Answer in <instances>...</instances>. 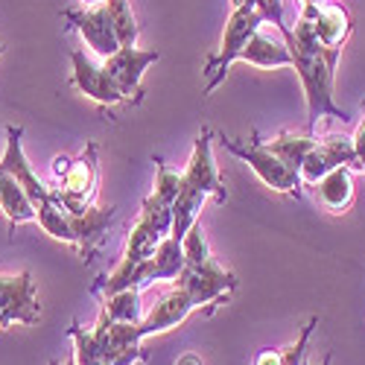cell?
<instances>
[{
  "label": "cell",
  "instance_id": "1",
  "mask_svg": "<svg viewBox=\"0 0 365 365\" xmlns=\"http://www.w3.org/2000/svg\"><path fill=\"white\" fill-rule=\"evenodd\" d=\"M289 56H292V68L301 79L304 88V100H307V132L316 135L319 120L330 117V120H348V111H342L333 100V79H336V65L342 50L336 47H324L316 38L313 29V18L307 12L298 9V21L295 29L289 26L287 33H281Z\"/></svg>",
  "mask_w": 365,
  "mask_h": 365
},
{
  "label": "cell",
  "instance_id": "2",
  "mask_svg": "<svg viewBox=\"0 0 365 365\" xmlns=\"http://www.w3.org/2000/svg\"><path fill=\"white\" fill-rule=\"evenodd\" d=\"M68 333L73 339L76 365H135L146 359L138 324H120L100 316L97 327L85 330L73 322Z\"/></svg>",
  "mask_w": 365,
  "mask_h": 365
},
{
  "label": "cell",
  "instance_id": "3",
  "mask_svg": "<svg viewBox=\"0 0 365 365\" xmlns=\"http://www.w3.org/2000/svg\"><path fill=\"white\" fill-rule=\"evenodd\" d=\"M114 217H117V207H97V205L91 210H85V214H71V210H65L53 196L50 205L38 207V220L36 222L50 237L62 240V242H71V246H76L82 252V257H88L91 249L103 240L106 228L114 222Z\"/></svg>",
  "mask_w": 365,
  "mask_h": 365
},
{
  "label": "cell",
  "instance_id": "4",
  "mask_svg": "<svg viewBox=\"0 0 365 365\" xmlns=\"http://www.w3.org/2000/svg\"><path fill=\"white\" fill-rule=\"evenodd\" d=\"M53 175H56V185H50V187H53V196L58 205L71 210V214H85V210H91L97 199V185H100L97 143H88L76 161L58 155L53 161Z\"/></svg>",
  "mask_w": 365,
  "mask_h": 365
},
{
  "label": "cell",
  "instance_id": "5",
  "mask_svg": "<svg viewBox=\"0 0 365 365\" xmlns=\"http://www.w3.org/2000/svg\"><path fill=\"white\" fill-rule=\"evenodd\" d=\"M260 26H266V15L257 9V6H242V9H231L228 21H225V33H222V44H220V53L210 58L205 65V91L202 94H214V91L222 85L228 68L234 62H240L242 50L249 47L252 36L257 33Z\"/></svg>",
  "mask_w": 365,
  "mask_h": 365
},
{
  "label": "cell",
  "instance_id": "6",
  "mask_svg": "<svg viewBox=\"0 0 365 365\" xmlns=\"http://www.w3.org/2000/svg\"><path fill=\"white\" fill-rule=\"evenodd\" d=\"M220 143L231 152V155H237L240 161H246L252 167V173L263 181L266 187L278 190V193H287V196H301V173L289 170L275 152H272L263 140H237V138H225L220 135Z\"/></svg>",
  "mask_w": 365,
  "mask_h": 365
},
{
  "label": "cell",
  "instance_id": "7",
  "mask_svg": "<svg viewBox=\"0 0 365 365\" xmlns=\"http://www.w3.org/2000/svg\"><path fill=\"white\" fill-rule=\"evenodd\" d=\"M173 284L187 289L199 307H217L237 289V275L220 266L214 257H207L205 263H185L181 275Z\"/></svg>",
  "mask_w": 365,
  "mask_h": 365
},
{
  "label": "cell",
  "instance_id": "8",
  "mask_svg": "<svg viewBox=\"0 0 365 365\" xmlns=\"http://www.w3.org/2000/svg\"><path fill=\"white\" fill-rule=\"evenodd\" d=\"M41 319L38 289L29 272L18 275H0V330L24 324L33 327Z\"/></svg>",
  "mask_w": 365,
  "mask_h": 365
},
{
  "label": "cell",
  "instance_id": "9",
  "mask_svg": "<svg viewBox=\"0 0 365 365\" xmlns=\"http://www.w3.org/2000/svg\"><path fill=\"white\" fill-rule=\"evenodd\" d=\"M62 18L68 21V29H76L82 36L85 47L94 53L97 58H108L114 56L120 47V36L114 29V21L106 9V4L100 6H82V9H65Z\"/></svg>",
  "mask_w": 365,
  "mask_h": 365
},
{
  "label": "cell",
  "instance_id": "10",
  "mask_svg": "<svg viewBox=\"0 0 365 365\" xmlns=\"http://www.w3.org/2000/svg\"><path fill=\"white\" fill-rule=\"evenodd\" d=\"M161 58L158 50H140L138 44H129V47H120L114 56L103 58V65L108 71V76L114 79V85L120 88L123 94V103H132L138 106L143 100V73L149 71V65H155Z\"/></svg>",
  "mask_w": 365,
  "mask_h": 365
},
{
  "label": "cell",
  "instance_id": "11",
  "mask_svg": "<svg viewBox=\"0 0 365 365\" xmlns=\"http://www.w3.org/2000/svg\"><path fill=\"white\" fill-rule=\"evenodd\" d=\"M181 181L187 187L202 190L205 196H217L220 202H228V190H225V181L220 175L217 158H214V132L202 129L193 140V152L187 158V167L181 170Z\"/></svg>",
  "mask_w": 365,
  "mask_h": 365
},
{
  "label": "cell",
  "instance_id": "12",
  "mask_svg": "<svg viewBox=\"0 0 365 365\" xmlns=\"http://www.w3.org/2000/svg\"><path fill=\"white\" fill-rule=\"evenodd\" d=\"M71 82L76 91H82V94L88 100H94L97 106H117L123 103V94H120V88L114 85V79L108 76L106 65L97 62L94 53H88L82 47H76L71 53Z\"/></svg>",
  "mask_w": 365,
  "mask_h": 365
},
{
  "label": "cell",
  "instance_id": "13",
  "mask_svg": "<svg viewBox=\"0 0 365 365\" xmlns=\"http://www.w3.org/2000/svg\"><path fill=\"white\" fill-rule=\"evenodd\" d=\"M336 167L359 170L356 152H354V138H345V135L319 138V143L310 149V155L304 158V164H301V181H304V187H313L316 181H322L327 173H333Z\"/></svg>",
  "mask_w": 365,
  "mask_h": 365
},
{
  "label": "cell",
  "instance_id": "14",
  "mask_svg": "<svg viewBox=\"0 0 365 365\" xmlns=\"http://www.w3.org/2000/svg\"><path fill=\"white\" fill-rule=\"evenodd\" d=\"M193 310H199V304L193 301V295L187 289H181V287H173V292H167L155 307H152L146 313V319L138 324L140 327V336H155V333H164L175 324L185 322Z\"/></svg>",
  "mask_w": 365,
  "mask_h": 365
},
{
  "label": "cell",
  "instance_id": "15",
  "mask_svg": "<svg viewBox=\"0 0 365 365\" xmlns=\"http://www.w3.org/2000/svg\"><path fill=\"white\" fill-rule=\"evenodd\" d=\"M301 12H307V15L313 18L316 38H319L324 47H336V50H342L345 41L351 38L354 18H351V12H348L342 4H336V0H330V4H324L322 9L301 6Z\"/></svg>",
  "mask_w": 365,
  "mask_h": 365
},
{
  "label": "cell",
  "instance_id": "16",
  "mask_svg": "<svg viewBox=\"0 0 365 365\" xmlns=\"http://www.w3.org/2000/svg\"><path fill=\"white\" fill-rule=\"evenodd\" d=\"M240 62H249V65H257V68H292V56H289V47L284 41V36H272L260 26L252 36L249 47L242 50Z\"/></svg>",
  "mask_w": 365,
  "mask_h": 365
},
{
  "label": "cell",
  "instance_id": "17",
  "mask_svg": "<svg viewBox=\"0 0 365 365\" xmlns=\"http://www.w3.org/2000/svg\"><path fill=\"white\" fill-rule=\"evenodd\" d=\"M316 202L330 210V214H345L354 202V170L351 167H336L327 173L322 181H316Z\"/></svg>",
  "mask_w": 365,
  "mask_h": 365
},
{
  "label": "cell",
  "instance_id": "18",
  "mask_svg": "<svg viewBox=\"0 0 365 365\" xmlns=\"http://www.w3.org/2000/svg\"><path fill=\"white\" fill-rule=\"evenodd\" d=\"M0 210H4V217L9 222V231H15V225H21V222H36L38 220L33 199L26 196L21 181L12 173H6L4 167H0Z\"/></svg>",
  "mask_w": 365,
  "mask_h": 365
},
{
  "label": "cell",
  "instance_id": "19",
  "mask_svg": "<svg viewBox=\"0 0 365 365\" xmlns=\"http://www.w3.org/2000/svg\"><path fill=\"white\" fill-rule=\"evenodd\" d=\"M275 155L289 167V170H295V173H301V164H304V158L310 155V149L319 143V138L316 135H310V132H304V135H298V132H281L278 138H272V140H263Z\"/></svg>",
  "mask_w": 365,
  "mask_h": 365
},
{
  "label": "cell",
  "instance_id": "20",
  "mask_svg": "<svg viewBox=\"0 0 365 365\" xmlns=\"http://www.w3.org/2000/svg\"><path fill=\"white\" fill-rule=\"evenodd\" d=\"M103 316L120 324H140L146 319L140 289H117V292L103 295Z\"/></svg>",
  "mask_w": 365,
  "mask_h": 365
},
{
  "label": "cell",
  "instance_id": "21",
  "mask_svg": "<svg viewBox=\"0 0 365 365\" xmlns=\"http://www.w3.org/2000/svg\"><path fill=\"white\" fill-rule=\"evenodd\" d=\"M106 9L111 15V21H114L120 44H123V47L135 44L138 36H140V26H138V18L132 12V0H106Z\"/></svg>",
  "mask_w": 365,
  "mask_h": 365
},
{
  "label": "cell",
  "instance_id": "22",
  "mask_svg": "<svg viewBox=\"0 0 365 365\" xmlns=\"http://www.w3.org/2000/svg\"><path fill=\"white\" fill-rule=\"evenodd\" d=\"M178 190H181V173L167 167L164 161H155V187H152V193L167 205H175Z\"/></svg>",
  "mask_w": 365,
  "mask_h": 365
},
{
  "label": "cell",
  "instance_id": "23",
  "mask_svg": "<svg viewBox=\"0 0 365 365\" xmlns=\"http://www.w3.org/2000/svg\"><path fill=\"white\" fill-rule=\"evenodd\" d=\"M354 152H356V161H359V173H365V117L354 135Z\"/></svg>",
  "mask_w": 365,
  "mask_h": 365
},
{
  "label": "cell",
  "instance_id": "24",
  "mask_svg": "<svg viewBox=\"0 0 365 365\" xmlns=\"http://www.w3.org/2000/svg\"><path fill=\"white\" fill-rule=\"evenodd\" d=\"M255 365H284V362H281V351H272V348L260 351V354L255 356Z\"/></svg>",
  "mask_w": 365,
  "mask_h": 365
},
{
  "label": "cell",
  "instance_id": "25",
  "mask_svg": "<svg viewBox=\"0 0 365 365\" xmlns=\"http://www.w3.org/2000/svg\"><path fill=\"white\" fill-rule=\"evenodd\" d=\"M175 365H205V362H202L196 354H185V356H178V359H175Z\"/></svg>",
  "mask_w": 365,
  "mask_h": 365
},
{
  "label": "cell",
  "instance_id": "26",
  "mask_svg": "<svg viewBox=\"0 0 365 365\" xmlns=\"http://www.w3.org/2000/svg\"><path fill=\"white\" fill-rule=\"evenodd\" d=\"M260 0H231V9H242V6H257Z\"/></svg>",
  "mask_w": 365,
  "mask_h": 365
},
{
  "label": "cell",
  "instance_id": "27",
  "mask_svg": "<svg viewBox=\"0 0 365 365\" xmlns=\"http://www.w3.org/2000/svg\"><path fill=\"white\" fill-rule=\"evenodd\" d=\"M50 365H76V356H71V359H65V362H58V359H50Z\"/></svg>",
  "mask_w": 365,
  "mask_h": 365
},
{
  "label": "cell",
  "instance_id": "28",
  "mask_svg": "<svg viewBox=\"0 0 365 365\" xmlns=\"http://www.w3.org/2000/svg\"><path fill=\"white\" fill-rule=\"evenodd\" d=\"M100 4H106V0H82V6H100Z\"/></svg>",
  "mask_w": 365,
  "mask_h": 365
},
{
  "label": "cell",
  "instance_id": "29",
  "mask_svg": "<svg viewBox=\"0 0 365 365\" xmlns=\"http://www.w3.org/2000/svg\"><path fill=\"white\" fill-rule=\"evenodd\" d=\"M330 362H333V354H327V356L322 359V365H330ZM304 365H307V359H304Z\"/></svg>",
  "mask_w": 365,
  "mask_h": 365
},
{
  "label": "cell",
  "instance_id": "30",
  "mask_svg": "<svg viewBox=\"0 0 365 365\" xmlns=\"http://www.w3.org/2000/svg\"><path fill=\"white\" fill-rule=\"evenodd\" d=\"M4 50H6V44H4V41H0V56H4Z\"/></svg>",
  "mask_w": 365,
  "mask_h": 365
}]
</instances>
